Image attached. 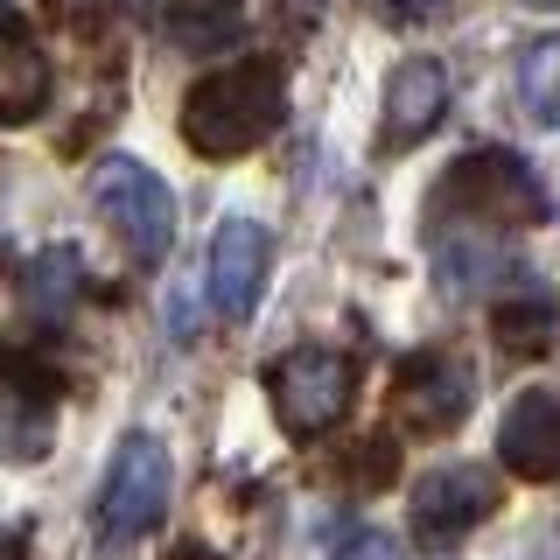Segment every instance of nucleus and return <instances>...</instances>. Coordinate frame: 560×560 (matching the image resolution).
I'll return each instance as SVG.
<instances>
[{
  "instance_id": "obj_8",
  "label": "nucleus",
  "mask_w": 560,
  "mask_h": 560,
  "mask_svg": "<svg viewBox=\"0 0 560 560\" xmlns=\"http://www.w3.org/2000/svg\"><path fill=\"white\" fill-rule=\"evenodd\" d=\"M267 273H273V232L253 218H224L210 238V308L224 323H245L267 294Z\"/></svg>"
},
{
  "instance_id": "obj_12",
  "label": "nucleus",
  "mask_w": 560,
  "mask_h": 560,
  "mask_svg": "<svg viewBox=\"0 0 560 560\" xmlns=\"http://www.w3.org/2000/svg\"><path fill=\"white\" fill-rule=\"evenodd\" d=\"M49 385L35 364L0 358V463H43L49 455Z\"/></svg>"
},
{
  "instance_id": "obj_21",
  "label": "nucleus",
  "mask_w": 560,
  "mask_h": 560,
  "mask_svg": "<svg viewBox=\"0 0 560 560\" xmlns=\"http://www.w3.org/2000/svg\"><path fill=\"white\" fill-rule=\"evenodd\" d=\"M525 8H553V0H525Z\"/></svg>"
},
{
  "instance_id": "obj_6",
  "label": "nucleus",
  "mask_w": 560,
  "mask_h": 560,
  "mask_svg": "<svg viewBox=\"0 0 560 560\" xmlns=\"http://www.w3.org/2000/svg\"><path fill=\"white\" fill-rule=\"evenodd\" d=\"M469 399H477V372H469L463 350H413L393 378V420L413 442L455 434L469 420Z\"/></svg>"
},
{
  "instance_id": "obj_7",
  "label": "nucleus",
  "mask_w": 560,
  "mask_h": 560,
  "mask_svg": "<svg viewBox=\"0 0 560 560\" xmlns=\"http://www.w3.org/2000/svg\"><path fill=\"white\" fill-rule=\"evenodd\" d=\"M490 512H498V477H490L483 463H434L428 477L413 483V498H407L413 539L434 547V553L463 547Z\"/></svg>"
},
{
  "instance_id": "obj_9",
  "label": "nucleus",
  "mask_w": 560,
  "mask_h": 560,
  "mask_svg": "<svg viewBox=\"0 0 560 560\" xmlns=\"http://www.w3.org/2000/svg\"><path fill=\"white\" fill-rule=\"evenodd\" d=\"M442 113H448L442 57H399L393 78H385V105H378V127H385L378 148L399 154V148H413V140H428L434 127H442Z\"/></svg>"
},
{
  "instance_id": "obj_19",
  "label": "nucleus",
  "mask_w": 560,
  "mask_h": 560,
  "mask_svg": "<svg viewBox=\"0 0 560 560\" xmlns=\"http://www.w3.org/2000/svg\"><path fill=\"white\" fill-rule=\"evenodd\" d=\"M197 329H203V315H197V302H189V288L183 294H175V302H168V337H197Z\"/></svg>"
},
{
  "instance_id": "obj_1",
  "label": "nucleus",
  "mask_w": 560,
  "mask_h": 560,
  "mask_svg": "<svg viewBox=\"0 0 560 560\" xmlns=\"http://www.w3.org/2000/svg\"><path fill=\"white\" fill-rule=\"evenodd\" d=\"M547 183L539 168L512 148H469L463 162H448V175L434 183V203H428V232L434 245H483V238H512V232H533L547 224Z\"/></svg>"
},
{
  "instance_id": "obj_14",
  "label": "nucleus",
  "mask_w": 560,
  "mask_h": 560,
  "mask_svg": "<svg viewBox=\"0 0 560 560\" xmlns=\"http://www.w3.org/2000/svg\"><path fill=\"white\" fill-rule=\"evenodd\" d=\"M518 113L533 127H560V28L518 49Z\"/></svg>"
},
{
  "instance_id": "obj_20",
  "label": "nucleus",
  "mask_w": 560,
  "mask_h": 560,
  "mask_svg": "<svg viewBox=\"0 0 560 560\" xmlns=\"http://www.w3.org/2000/svg\"><path fill=\"white\" fill-rule=\"evenodd\" d=\"M127 14H154V8H168V0H119Z\"/></svg>"
},
{
  "instance_id": "obj_16",
  "label": "nucleus",
  "mask_w": 560,
  "mask_h": 560,
  "mask_svg": "<svg viewBox=\"0 0 560 560\" xmlns=\"http://www.w3.org/2000/svg\"><path fill=\"white\" fill-rule=\"evenodd\" d=\"M70 288H78V253H70V245H57V253H43L28 267V308L35 315H63Z\"/></svg>"
},
{
  "instance_id": "obj_17",
  "label": "nucleus",
  "mask_w": 560,
  "mask_h": 560,
  "mask_svg": "<svg viewBox=\"0 0 560 560\" xmlns=\"http://www.w3.org/2000/svg\"><path fill=\"white\" fill-rule=\"evenodd\" d=\"M364 8L378 14V22H393V28H407V22H448L463 0H364Z\"/></svg>"
},
{
  "instance_id": "obj_3",
  "label": "nucleus",
  "mask_w": 560,
  "mask_h": 560,
  "mask_svg": "<svg viewBox=\"0 0 560 560\" xmlns=\"http://www.w3.org/2000/svg\"><path fill=\"white\" fill-rule=\"evenodd\" d=\"M168 483H175V463H168L162 434H148V428L119 434L113 463H105V483H98V504H92L98 553H133L140 539L162 525Z\"/></svg>"
},
{
  "instance_id": "obj_15",
  "label": "nucleus",
  "mask_w": 560,
  "mask_h": 560,
  "mask_svg": "<svg viewBox=\"0 0 560 560\" xmlns=\"http://www.w3.org/2000/svg\"><path fill=\"white\" fill-rule=\"evenodd\" d=\"M245 28V0H175V43L183 49H224Z\"/></svg>"
},
{
  "instance_id": "obj_11",
  "label": "nucleus",
  "mask_w": 560,
  "mask_h": 560,
  "mask_svg": "<svg viewBox=\"0 0 560 560\" xmlns=\"http://www.w3.org/2000/svg\"><path fill=\"white\" fill-rule=\"evenodd\" d=\"M49 98H57V70H49L35 28L0 0V127H28Z\"/></svg>"
},
{
  "instance_id": "obj_18",
  "label": "nucleus",
  "mask_w": 560,
  "mask_h": 560,
  "mask_svg": "<svg viewBox=\"0 0 560 560\" xmlns=\"http://www.w3.org/2000/svg\"><path fill=\"white\" fill-rule=\"evenodd\" d=\"M329 560H407V553H399V539H393V533H350Z\"/></svg>"
},
{
  "instance_id": "obj_5",
  "label": "nucleus",
  "mask_w": 560,
  "mask_h": 560,
  "mask_svg": "<svg viewBox=\"0 0 560 560\" xmlns=\"http://www.w3.org/2000/svg\"><path fill=\"white\" fill-rule=\"evenodd\" d=\"M267 399H273L280 428H288L294 442H315V434H329L350 413V399H358V364L329 343H302L280 364H267Z\"/></svg>"
},
{
  "instance_id": "obj_4",
  "label": "nucleus",
  "mask_w": 560,
  "mask_h": 560,
  "mask_svg": "<svg viewBox=\"0 0 560 560\" xmlns=\"http://www.w3.org/2000/svg\"><path fill=\"white\" fill-rule=\"evenodd\" d=\"M92 210L105 218V232L119 238V253L133 267H162L175 245V189L133 154H105L92 168Z\"/></svg>"
},
{
  "instance_id": "obj_10",
  "label": "nucleus",
  "mask_w": 560,
  "mask_h": 560,
  "mask_svg": "<svg viewBox=\"0 0 560 560\" xmlns=\"http://www.w3.org/2000/svg\"><path fill=\"white\" fill-rule=\"evenodd\" d=\"M498 463L525 483H560V393H518L504 407Z\"/></svg>"
},
{
  "instance_id": "obj_2",
  "label": "nucleus",
  "mask_w": 560,
  "mask_h": 560,
  "mask_svg": "<svg viewBox=\"0 0 560 560\" xmlns=\"http://www.w3.org/2000/svg\"><path fill=\"white\" fill-rule=\"evenodd\" d=\"M280 119H288V70L273 57L218 63L183 92V140L203 162H238V154L267 148Z\"/></svg>"
},
{
  "instance_id": "obj_13",
  "label": "nucleus",
  "mask_w": 560,
  "mask_h": 560,
  "mask_svg": "<svg viewBox=\"0 0 560 560\" xmlns=\"http://www.w3.org/2000/svg\"><path fill=\"white\" fill-rule=\"evenodd\" d=\"M490 337H498V350H512V358H539V350H553V337H560V294L539 288V280L504 288L498 308H490Z\"/></svg>"
}]
</instances>
